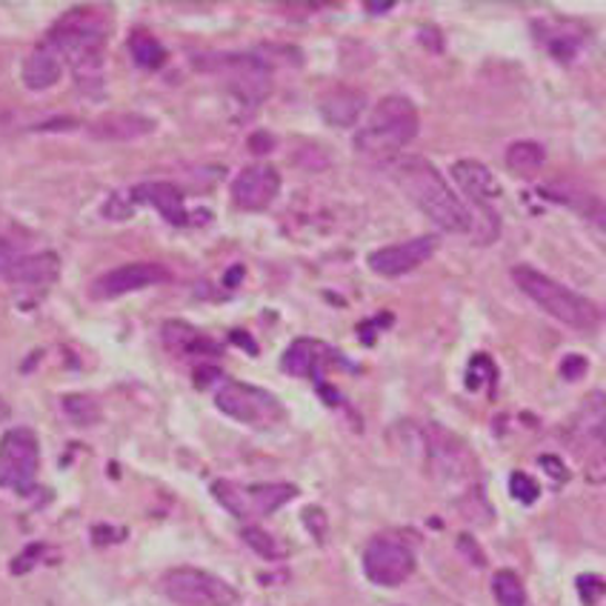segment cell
I'll use <instances>...</instances> for the list:
<instances>
[{
  "label": "cell",
  "mask_w": 606,
  "mask_h": 606,
  "mask_svg": "<svg viewBox=\"0 0 606 606\" xmlns=\"http://www.w3.org/2000/svg\"><path fill=\"white\" fill-rule=\"evenodd\" d=\"M110 29L112 21L97 9H72L47 34L81 89H97L103 83V49Z\"/></svg>",
  "instance_id": "1"
},
{
  "label": "cell",
  "mask_w": 606,
  "mask_h": 606,
  "mask_svg": "<svg viewBox=\"0 0 606 606\" xmlns=\"http://www.w3.org/2000/svg\"><path fill=\"white\" fill-rule=\"evenodd\" d=\"M392 181L443 232L461 235V232L475 229V218L470 215L466 204L446 186L443 175L430 161H423V157H401V161L392 164Z\"/></svg>",
  "instance_id": "2"
},
{
  "label": "cell",
  "mask_w": 606,
  "mask_h": 606,
  "mask_svg": "<svg viewBox=\"0 0 606 606\" xmlns=\"http://www.w3.org/2000/svg\"><path fill=\"white\" fill-rule=\"evenodd\" d=\"M512 280H515V287H518L532 304H538L549 318L561 320L566 327L578 329V332H593V329L598 327L600 312L593 300H586L584 295L573 292V289L558 284V280H552L549 275L538 273L535 266H515V269H512Z\"/></svg>",
  "instance_id": "3"
},
{
  "label": "cell",
  "mask_w": 606,
  "mask_h": 606,
  "mask_svg": "<svg viewBox=\"0 0 606 606\" xmlns=\"http://www.w3.org/2000/svg\"><path fill=\"white\" fill-rule=\"evenodd\" d=\"M418 110L409 97L389 95L378 103L369 123L355 135V150L369 157H387L409 146L418 135Z\"/></svg>",
  "instance_id": "4"
},
{
  "label": "cell",
  "mask_w": 606,
  "mask_h": 606,
  "mask_svg": "<svg viewBox=\"0 0 606 606\" xmlns=\"http://www.w3.org/2000/svg\"><path fill=\"white\" fill-rule=\"evenodd\" d=\"M41 472V443L29 427H14L0 438V490L32 495Z\"/></svg>",
  "instance_id": "5"
},
{
  "label": "cell",
  "mask_w": 606,
  "mask_h": 606,
  "mask_svg": "<svg viewBox=\"0 0 606 606\" xmlns=\"http://www.w3.org/2000/svg\"><path fill=\"white\" fill-rule=\"evenodd\" d=\"M212 495L232 512L238 521H258L289 504L298 490L292 484H235V481H215Z\"/></svg>",
  "instance_id": "6"
},
{
  "label": "cell",
  "mask_w": 606,
  "mask_h": 606,
  "mask_svg": "<svg viewBox=\"0 0 606 606\" xmlns=\"http://www.w3.org/2000/svg\"><path fill=\"white\" fill-rule=\"evenodd\" d=\"M161 589L177 606H235L238 589L226 584L218 575L195 569V566H177L161 578Z\"/></svg>",
  "instance_id": "7"
},
{
  "label": "cell",
  "mask_w": 606,
  "mask_h": 606,
  "mask_svg": "<svg viewBox=\"0 0 606 606\" xmlns=\"http://www.w3.org/2000/svg\"><path fill=\"white\" fill-rule=\"evenodd\" d=\"M215 403L232 421L258 427V430H266V427H275L278 421H284V407H280L278 398L273 392H266V389L253 387V383L224 381L218 392H215Z\"/></svg>",
  "instance_id": "8"
},
{
  "label": "cell",
  "mask_w": 606,
  "mask_h": 606,
  "mask_svg": "<svg viewBox=\"0 0 606 606\" xmlns=\"http://www.w3.org/2000/svg\"><path fill=\"white\" fill-rule=\"evenodd\" d=\"M452 177H455V184L461 186V192L472 204L477 206L481 212V224H484V232H481V238L477 244H492L497 238V232H501V220H497L495 212V201L504 195V186L492 175V170H486L481 161H458L452 166Z\"/></svg>",
  "instance_id": "9"
},
{
  "label": "cell",
  "mask_w": 606,
  "mask_h": 606,
  "mask_svg": "<svg viewBox=\"0 0 606 606\" xmlns=\"http://www.w3.org/2000/svg\"><path fill=\"white\" fill-rule=\"evenodd\" d=\"M363 573L376 586H401L415 573V555L403 541L372 538L363 549Z\"/></svg>",
  "instance_id": "10"
},
{
  "label": "cell",
  "mask_w": 606,
  "mask_h": 606,
  "mask_svg": "<svg viewBox=\"0 0 606 606\" xmlns=\"http://www.w3.org/2000/svg\"><path fill=\"white\" fill-rule=\"evenodd\" d=\"M206 69L218 72L226 78V83L232 86V92L246 101L249 106H258L260 101H266V95L273 92V75H269V66L258 58L249 55H220L215 58V63H206Z\"/></svg>",
  "instance_id": "11"
},
{
  "label": "cell",
  "mask_w": 606,
  "mask_h": 606,
  "mask_svg": "<svg viewBox=\"0 0 606 606\" xmlns=\"http://www.w3.org/2000/svg\"><path fill=\"white\" fill-rule=\"evenodd\" d=\"M423 446H427V458H430L432 475L452 484V481H466L472 475V452L463 446L461 438L452 432H443L438 423H430L423 432Z\"/></svg>",
  "instance_id": "12"
},
{
  "label": "cell",
  "mask_w": 606,
  "mask_h": 606,
  "mask_svg": "<svg viewBox=\"0 0 606 606\" xmlns=\"http://www.w3.org/2000/svg\"><path fill=\"white\" fill-rule=\"evenodd\" d=\"M166 280H170V273L161 264H123L117 269L103 273L89 292L95 300H115L130 292H141L146 287H155V284H166Z\"/></svg>",
  "instance_id": "13"
},
{
  "label": "cell",
  "mask_w": 606,
  "mask_h": 606,
  "mask_svg": "<svg viewBox=\"0 0 606 606\" xmlns=\"http://www.w3.org/2000/svg\"><path fill=\"white\" fill-rule=\"evenodd\" d=\"M438 238L432 235H421V238L403 240V244L383 246L369 255V269L381 278H401L407 273H415L418 266L435 255Z\"/></svg>",
  "instance_id": "14"
},
{
  "label": "cell",
  "mask_w": 606,
  "mask_h": 606,
  "mask_svg": "<svg viewBox=\"0 0 606 606\" xmlns=\"http://www.w3.org/2000/svg\"><path fill=\"white\" fill-rule=\"evenodd\" d=\"M280 192V175L269 164H253L232 181V201L244 212H264Z\"/></svg>",
  "instance_id": "15"
},
{
  "label": "cell",
  "mask_w": 606,
  "mask_h": 606,
  "mask_svg": "<svg viewBox=\"0 0 606 606\" xmlns=\"http://www.w3.org/2000/svg\"><path fill=\"white\" fill-rule=\"evenodd\" d=\"M332 363H343L341 355L332 352L327 343L312 341V338H300V341H295L292 347L284 352L280 367H284V372H289V376L312 378V381L318 383L323 381V369H329Z\"/></svg>",
  "instance_id": "16"
},
{
  "label": "cell",
  "mask_w": 606,
  "mask_h": 606,
  "mask_svg": "<svg viewBox=\"0 0 606 606\" xmlns=\"http://www.w3.org/2000/svg\"><path fill=\"white\" fill-rule=\"evenodd\" d=\"M132 198L135 204H146L172 226L189 224V212L184 204V192L177 189L175 184H166V181H150V184H141L132 189Z\"/></svg>",
  "instance_id": "17"
},
{
  "label": "cell",
  "mask_w": 606,
  "mask_h": 606,
  "mask_svg": "<svg viewBox=\"0 0 606 606\" xmlns=\"http://www.w3.org/2000/svg\"><path fill=\"white\" fill-rule=\"evenodd\" d=\"M63 69H66V63H63L61 52H58V49L43 38V41L29 52L27 61H23V69H21L23 86L32 89V92L52 89L63 78Z\"/></svg>",
  "instance_id": "18"
},
{
  "label": "cell",
  "mask_w": 606,
  "mask_h": 606,
  "mask_svg": "<svg viewBox=\"0 0 606 606\" xmlns=\"http://www.w3.org/2000/svg\"><path fill=\"white\" fill-rule=\"evenodd\" d=\"M61 275V260L55 253H34V255H21L18 266L9 275V284L21 289H38V292H47L52 284Z\"/></svg>",
  "instance_id": "19"
},
{
  "label": "cell",
  "mask_w": 606,
  "mask_h": 606,
  "mask_svg": "<svg viewBox=\"0 0 606 606\" xmlns=\"http://www.w3.org/2000/svg\"><path fill=\"white\" fill-rule=\"evenodd\" d=\"M606 435V392L595 389L581 401L569 421V438L575 443H595Z\"/></svg>",
  "instance_id": "20"
},
{
  "label": "cell",
  "mask_w": 606,
  "mask_h": 606,
  "mask_svg": "<svg viewBox=\"0 0 606 606\" xmlns=\"http://www.w3.org/2000/svg\"><path fill=\"white\" fill-rule=\"evenodd\" d=\"M363 106H367V95L349 86L332 89L329 95L320 97V115H323V121L332 123V126H341V130L358 123V117L363 115Z\"/></svg>",
  "instance_id": "21"
},
{
  "label": "cell",
  "mask_w": 606,
  "mask_h": 606,
  "mask_svg": "<svg viewBox=\"0 0 606 606\" xmlns=\"http://www.w3.org/2000/svg\"><path fill=\"white\" fill-rule=\"evenodd\" d=\"M164 343L177 358H206V355L218 352V343H212L204 332H198L184 320H166Z\"/></svg>",
  "instance_id": "22"
},
{
  "label": "cell",
  "mask_w": 606,
  "mask_h": 606,
  "mask_svg": "<svg viewBox=\"0 0 606 606\" xmlns=\"http://www.w3.org/2000/svg\"><path fill=\"white\" fill-rule=\"evenodd\" d=\"M541 41L558 58L561 63H569L584 47V29L573 21H546L541 23Z\"/></svg>",
  "instance_id": "23"
},
{
  "label": "cell",
  "mask_w": 606,
  "mask_h": 606,
  "mask_svg": "<svg viewBox=\"0 0 606 606\" xmlns=\"http://www.w3.org/2000/svg\"><path fill=\"white\" fill-rule=\"evenodd\" d=\"M155 130V121L144 115H103L92 123V135L101 141H135Z\"/></svg>",
  "instance_id": "24"
},
{
  "label": "cell",
  "mask_w": 606,
  "mask_h": 606,
  "mask_svg": "<svg viewBox=\"0 0 606 606\" xmlns=\"http://www.w3.org/2000/svg\"><path fill=\"white\" fill-rule=\"evenodd\" d=\"M544 161H546L544 146L535 144V141H518V144H512L510 150H506V166L521 177L535 175V172L544 166Z\"/></svg>",
  "instance_id": "25"
},
{
  "label": "cell",
  "mask_w": 606,
  "mask_h": 606,
  "mask_svg": "<svg viewBox=\"0 0 606 606\" xmlns=\"http://www.w3.org/2000/svg\"><path fill=\"white\" fill-rule=\"evenodd\" d=\"M130 52L132 61L141 69H161L166 63V49L164 43L152 38L150 32H135L130 38Z\"/></svg>",
  "instance_id": "26"
},
{
  "label": "cell",
  "mask_w": 606,
  "mask_h": 606,
  "mask_svg": "<svg viewBox=\"0 0 606 606\" xmlns=\"http://www.w3.org/2000/svg\"><path fill=\"white\" fill-rule=\"evenodd\" d=\"M492 595L497 606H526V589L512 569H497L492 575Z\"/></svg>",
  "instance_id": "27"
},
{
  "label": "cell",
  "mask_w": 606,
  "mask_h": 606,
  "mask_svg": "<svg viewBox=\"0 0 606 606\" xmlns=\"http://www.w3.org/2000/svg\"><path fill=\"white\" fill-rule=\"evenodd\" d=\"M61 407H63V415L75 423V427H95V423L101 421V407H97L95 398L66 396L61 401Z\"/></svg>",
  "instance_id": "28"
},
{
  "label": "cell",
  "mask_w": 606,
  "mask_h": 606,
  "mask_svg": "<svg viewBox=\"0 0 606 606\" xmlns=\"http://www.w3.org/2000/svg\"><path fill=\"white\" fill-rule=\"evenodd\" d=\"M558 201H564L566 206H573L575 212H581L586 220H593L600 232H606V204L593 195H575V192H561Z\"/></svg>",
  "instance_id": "29"
},
{
  "label": "cell",
  "mask_w": 606,
  "mask_h": 606,
  "mask_svg": "<svg viewBox=\"0 0 606 606\" xmlns=\"http://www.w3.org/2000/svg\"><path fill=\"white\" fill-rule=\"evenodd\" d=\"M244 541L253 546L255 552H258L260 558H266V561L287 558V546H280L278 541L269 535V532L258 530V526H249V530H244Z\"/></svg>",
  "instance_id": "30"
},
{
  "label": "cell",
  "mask_w": 606,
  "mask_h": 606,
  "mask_svg": "<svg viewBox=\"0 0 606 606\" xmlns=\"http://www.w3.org/2000/svg\"><path fill=\"white\" fill-rule=\"evenodd\" d=\"M510 492L515 501H521V504H535L541 495V486L532 481L526 472H512L510 477Z\"/></svg>",
  "instance_id": "31"
},
{
  "label": "cell",
  "mask_w": 606,
  "mask_h": 606,
  "mask_svg": "<svg viewBox=\"0 0 606 606\" xmlns=\"http://www.w3.org/2000/svg\"><path fill=\"white\" fill-rule=\"evenodd\" d=\"M578 595L586 606H595L606 595V581L598 578V575H581Z\"/></svg>",
  "instance_id": "32"
},
{
  "label": "cell",
  "mask_w": 606,
  "mask_h": 606,
  "mask_svg": "<svg viewBox=\"0 0 606 606\" xmlns=\"http://www.w3.org/2000/svg\"><path fill=\"white\" fill-rule=\"evenodd\" d=\"M23 253H18L9 240L0 238V278L9 280V275H12V269L18 266V260H21Z\"/></svg>",
  "instance_id": "33"
},
{
  "label": "cell",
  "mask_w": 606,
  "mask_h": 606,
  "mask_svg": "<svg viewBox=\"0 0 606 606\" xmlns=\"http://www.w3.org/2000/svg\"><path fill=\"white\" fill-rule=\"evenodd\" d=\"M584 372H586V358H584V355H566L564 363H561V376H564L566 381H578Z\"/></svg>",
  "instance_id": "34"
},
{
  "label": "cell",
  "mask_w": 606,
  "mask_h": 606,
  "mask_svg": "<svg viewBox=\"0 0 606 606\" xmlns=\"http://www.w3.org/2000/svg\"><path fill=\"white\" fill-rule=\"evenodd\" d=\"M541 463H544V466H549V475L552 477H566V470H564V463L561 461H555V458H541Z\"/></svg>",
  "instance_id": "35"
},
{
  "label": "cell",
  "mask_w": 606,
  "mask_h": 606,
  "mask_svg": "<svg viewBox=\"0 0 606 606\" xmlns=\"http://www.w3.org/2000/svg\"><path fill=\"white\" fill-rule=\"evenodd\" d=\"M396 7V3H367V12H389V9Z\"/></svg>",
  "instance_id": "36"
},
{
  "label": "cell",
  "mask_w": 606,
  "mask_h": 606,
  "mask_svg": "<svg viewBox=\"0 0 606 606\" xmlns=\"http://www.w3.org/2000/svg\"><path fill=\"white\" fill-rule=\"evenodd\" d=\"M7 418H9V403L0 398V421H7Z\"/></svg>",
  "instance_id": "37"
}]
</instances>
